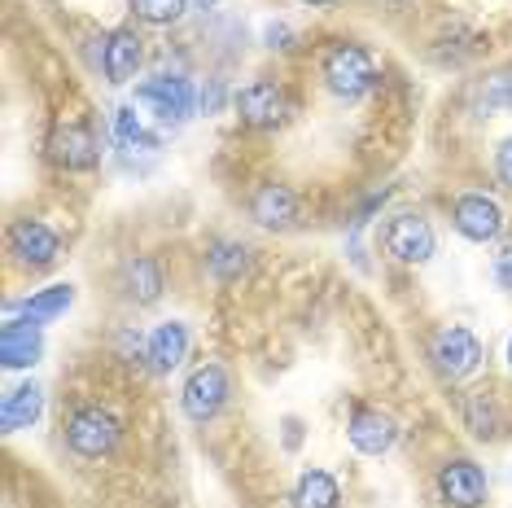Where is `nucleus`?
<instances>
[{"mask_svg": "<svg viewBox=\"0 0 512 508\" xmlns=\"http://www.w3.org/2000/svg\"><path fill=\"white\" fill-rule=\"evenodd\" d=\"M324 84L337 97H364L377 84V57L359 49V44H337V49L324 53Z\"/></svg>", "mask_w": 512, "mask_h": 508, "instance_id": "nucleus-1", "label": "nucleus"}, {"mask_svg": "<svg viewBox=\"0 0 512 508\" xmlns=\"http://www.w3.org/2000/svg\"><path fill=\"white\" fill-rule=\"evenodd\" d=\"M429 360L442 377L460 381V377H473L477 368H482V342H477L473 329L464 325H442L434 333V342H429Z\"/></svg>", "mask_w": 512, "mask_h": 508, "instance_id": "nucleus-2", "label": "nucleus"}, {"mask_svg": "<svg viewBox=\"0 0 512 508\" xmlns=\"http://www.w3.org/2000/svg\"><path fill=\"white\" fill-rule=\"evenodd\" d=\"M136 106H145L158 123H184L197 106V92L184 75H154L136 84Z\"/></svg>", "mask_w": 512, "mask_h": 508, "instance_id": "nucleus-3", "label": "nucleus"}, {"mask_svg": "<svg viewBox=\"0 0 512 508\" xmlns=\"http://www.w3.org/2000/svg\"><path fill=\"white\" fill-rule=\"evenodd\" d=\"M66 443H71L75 456L101 460V456L114 452V443H119V421H114L106 408H79L75 417L66 421Z\"/></svg>", "mask_w": 512, "mask_h": 508, "instance_id": "nucleus-4", "label": "nucleus"}, {"mask_svg": "<svg viewBox=\"0 0 512 508\" xmlns=\"http://www.w3.org/2000/svg\"><path fill=\"white\" fill-rule=\"evenodd\" d=\"M224 403H228V373H224V368H219V364L193 368V377L184 381V390H180L184 417L197 421V425H206L219 408H224Z\"/></svg>", "mask_w": 512, "mask_h": 508, "instance_id": "nucleus-5", "label": "nucleus"}, {"mask_svg": "<svg viewBox=\"0 0 512 508\" xmlns=\"http://www.w3.org/2000/svg\"><path fill=\"white\" fill-rule=\"evenodd\" d=\"M237 114L246 127L272 132V127H281L289 119V97L272 84V79H254V84H246L237 92Z\"/></svg>", "mask_w": 512, "mask_h": 508, "instance_id": "nucleus-6", "label": "nucleus"}, {"mask_svg": "<svg viewBox=\"0 0 512 508\" xmlns=\"http://www.w3.org/2000/svg\"><path fill=\"white\" fill-rule=\"evenodd\" d=\"M9 250H14V259L22 268L40 272V268H49V263H57L62 237H57L49 224H40V219H18L14 233H9Z\"/></svg>", "mask_w": 512, "mask_h": 508, "instance_id": "nucleus-7", "label": "nucleus"}, {"mask_svg": "<svg viewBox=\"0 0 512 508\" xmlns=\"http://www.w3.org/2000/svg\"><path fill=\"white\" fill-rule=\"evenodd\" d=\"M434 228H429V219L421 215H394L390 228H386V250L394 254L399 263H429L434 259Z\"/></svg>", "mask_w": 512, "mask_h": 508, "instance_id": "nucleus-8", "label": "nucleus"}, {"mask_svg": "<svg viewBox=\"0 0 512 508\" xmlns=\"http://www.w3.org/2000/svg\"><path fill=\"white\" fill-rule=\"evenodd\" d=\"M456 233L477 241V246H486V241H495L504 233V211H499L495 198H486V193H464L456 198Z\"/></svg>", "mask_w": 512, "mask_h": 508, "instance_id": "nucleus-9", "label": "nucleus"}, {"mask_svg": "<svg viewBox=\"0 0 512 508\" xmlns=\"http://www.w3.org/2000/svg\"><path fill=\"white\" fill-rule=\"evenodd\" d=\"M438 495L451 508H477L486 500V469L464 456L447 460V465L438 469Z\"/></svg>", "mask_w": 512, "mask_h": 508, "instance_id": "nucleus-10", "label": "nucleus"}, {"mask_svg": "<svg viewBox=\"0 0 512 508\" xmlns=\"http://www.w3.org/2000/svg\"><path fill=\"white\" fill-rule=\"evenodd\" d=\"M49 154H53V163L66 171H88L101 163V141L88 123H62L49 141Z\"/></svg>", "mask_w": 512, "mask_h": 508, "instance_id": "nucleus-11", "label": "nucleus"}, {"mask_svg": "<svg viewBox=\"0 0 512 508\" xmlns=\"http://www.w3.org/2000/svg\"><path fill=\"white\" fill-rule=\"evenodd\" d=\"M346 434H351L355 452H364V456H386L399 443V425L381 408H355L351 421H346Z\"/></svg>", "mask_w": 512, "mask_h": 508, "instance_id": "nucleus-12", "label": "nucleus"}, {"mask_svg": "<svg viewBox=\"0 0 512 508\" xmlns=\"http://www.w3.org/2000/svg\"><path fill=\"white\" fill-rule=\"evenodd\" d=\"M189 325L184 320H162V325H154V333H149V342H145V360L154 373H176V368L189 360Z\"/></svg>", "mask_w": 512, "mask_h": 508, "instance_id": "nucleus-13", "label": "nucleus"}, {"mask_svg": "<svg viewBox=\"0 0 512 508\" xmlns=\"http://www.w3.org/2000/svg\"><path fill=\"white\" fill-rule=\"evenodd\" d=\"M44 355V338L36 320L9 316L5 329H0V364L5 368H31Z\"/></svg>", "mask_w": 512, "mask_h": 508, "instance_id": "nucleus-14", "label": "nucleus"}, {"mask_svg": "<svg viewBox=\"0 0 512 508\" xmlns=\"http://www.w3.org/2000/svg\"><path fill=\"white\" fill-rule=\"evenodd\" d=\"M250 215H254V224H263V228H294V219H298V193L289 189V184H259L254 189V198H250Z\"/></svg>", "mask_w": 512, "mask_h": 508, "instance_id": "nucleus-15", "label": "nucleus"}, {"mask_svg": "<svg viewBox=\"0 0 512 508\" xmlns=\"http://www.w3.org/2000/svg\"><path fill=\"white\" fill-rule=\"evenodd\" d=\"M141 62H145V44L136 31H110V40H106V53H101V71H106L110 84H132L136 71H141Z\"/></svg>", "mask_w": 512, "mask_h": 508, "instance_id": "nucleus-16", "label": "nucleus"}, {"mask_svg": "<svg viewBox=\"0 0 512 508\" xmlns=\"http://www.w3.org/2000/svg\"><path fill=\"white\" fill-rule=\"evenodd\" d=\"M44 412V390L36 381H27V386H14L0 403V430L5 434H18V430H31V425L40 421Z\"/></svg>", "mask_w": 512, "mask_h": 508, "instance_id": "nucleus-17", "label": "nucleus"}, {"mask_svg": "<svg viewBox=\"0 0 512 508\" xmlns=\"http://www.w3.org/2000/svg\"><path fill=\"white\" fill-rule=\"evenodd\" d=\"M75 303V285H49V290L31 294V298H18L9 303V316H22V320H36V325H49V320L66 316Z\"/></svg>", "mask_w": 512, "mask_h": 508, "instance_id": "nucleus-18", "label": "nucleus"}, {"mask_svg": "<svg viewBox=\"0 0 512 508\" xmlns=\"http://www.w3.org/2000/svg\"><path fill=\"white\" fill-rule=\"evenodd\" d=\"M294 508H337L342 504V491H337V478L324 469H307L302 478L294 482Z\"/></svg>", "mask_w": 512, "mask_h": 508, "instance_id": "nucleus-19", "label": "nucleus"}, {"mask_svg": "<svg viewBox=\"0 0 512 508\" xmlns=\"http://www.w3.org/2000/svg\"><path fill=\"white\" fill-rule=\"evenodd\" d=\"M473 110L477 114H504L512 110V71H495L486 75L473 92Z\"/></svg>", "mask_w": 512, "mask_h": 508, "instance_id": "nucleus-20", "label": "nucleus"}, {"mask_svg": "<svg viewBox=\"0 0 512 508\" xmlns=\"http://www.w3.org/2000/svg\"><path fill=\"white\" fill-rule=\"evenodd\" d=\"M123 281H127V294H132L136 303H158L162 268L154 259H132V263H127V272H123Z\"/></svg>", "mask_w": 512, "mask_h": 508, "instance_id": "nucleus-21", "label": "nucleus"}, {"mask_svg": "<svg viewBox=\"0 0 512 508\" xmlns=\"http://www.w3.org/2000/svg\"><path fill=\"white\" fill-rule=\"evenodd\" d=\"M206 263H211V272L219 281H237V276L250 268V250L241 246V241H219V246H211V254H206Z\"/></svg>", "mask_w": 512, "mask_h": 508, "instance_id": "nucleus-22", "label": "nucleus"}, {"mask_svg": "<svg viewBox=\"0 0 512 508\" xmlns=\"http://www.w3.org/2000/svg\"><path fill=\"white\" fill-rule=\"evenodd\" d=\"M114 136H119L123 149H145V154L162 145L154 132H145V123H141V114H136V106H123L119 114H114Z\"/></svg>", "mask_w": 512, "mask_h": 508, "instance_id": "nucleus-23", "label": "nucleus"}, {"mask_svg": "<svg viewBox=\"0 0 512 508\" xmlns=\"http://www.w3.org/2000/svg\"><path fill=\"white\" fill-rule=\"evenodd\" d=\"M464 421H469V430L477 434V438H499V408H495V399L491 395H469V403H464Z\"/></svg>", "mask_w": 512, "mask_h": 508, "instance_id": "nucleus-24", "label": "nucleus"}, {"mask_svg": "<svg viewBox=\"0 0 512 508\" xmlns=\"http://www.w3.org/2000/svg\"><path fill=\"white\" fill-rule=\"evenodd\" d=\"M184 9H189V0H136V14H141L145 22H154V27L180 22Z\"/></svg>", "mask_w": 512, "mask_h": 508, "instance_id": "nucleus-25", "label": "nucleus"}, {"mask_svg": "<svg viewBox=\"0 0 512 508\" xmlns=\"http://www.w3.org/2000/svg\"><path fill=\"white\" fill-rule=\"evenodd\" d=\"M495 281L499 290H512V241H504V250L495 254Z\"/></svg>", "mask_w": 512, "mask_h": 508, "instance_id": "nucleus-26", "label": "nucleus"}, {"mask_svg": "<svg viewBox=\"0 0 512 508\" xmlns=\"http://www.w3.org/2000/svg\"><path fill=\"white\" fill-rule=\"evenodd\" d=\"M495 176H499L504 189H512V141H504L495 149Z\"/></svg>", "mask_w": 512, "mask_h": 508, "instance_id": "nucleus-27", "label": "nucleus"}, {"mask_svg": "<svg viewBox=\"0 0 512 508\" xmlns=\"http://www.w3.org/2000/svg\"><path fill=\"white\" fill-rule=\"evenodd\" d=\"M263 40L272 44V49H289V40H294V31H289L285 22H267V27H263Z\"/></svg>", "mask_w": 512, "mask_h": 508, "instance_id": "nucleus-28", "label": "nucleus"}, {"mask_svg": "<svg viewBox=\"0 0 512 508\" xmlns=\"http://www.w3.org/2000/svg\"><path fill=\"white\" fill-rule=\"evenodd\" d=\"M202 106H206V114H215L219 106H224V84H219V79L211 84V92H202Z\"/></svg>", "mask_w": 512, "mask_h": 508, "instance_id": "nucleus-29", "label": "nucleus"}, {"mask_svg": "<svg viewBox=\"0 0 512 508\" xmlns=\"http://www.w3.org/2000/svg\"><path fill=\"white\" fill-rule=\"evenodd\" d=\"M189 5H193V9H215L219 0H189Z\"/></svg>", "mask_w": 512, "mask_h": 508, "instance_id": "nucleus-30", "label": "nucleus"}, {"mask_svg": "<svg viewBox=\"0 0 512 508\" xmlns=\"http://www.w3.org/2000/svg\"><path fill=\"white\" fill-rule=\"evenodd\" d=\"M307 5H333V0H307Z\"/></svg>", "mask_w": 512, "mask_h": 508, "instance_id": "nucleus-31", "label": "nucleus"}, {"mask_svg": "<svg viewBox=\"0 0 512 508\" xmlns=\"http://www.w3.org/2000/svg\"><path fill=\"white\" fill-rule=\"evenodd\" d=\"M508 368H512V338H508Z\"/></svg>", "mask_w": 512, "mask_h": 508, "instance_id": "nucleus-32", "label": "nucleus"}]
</instances>
